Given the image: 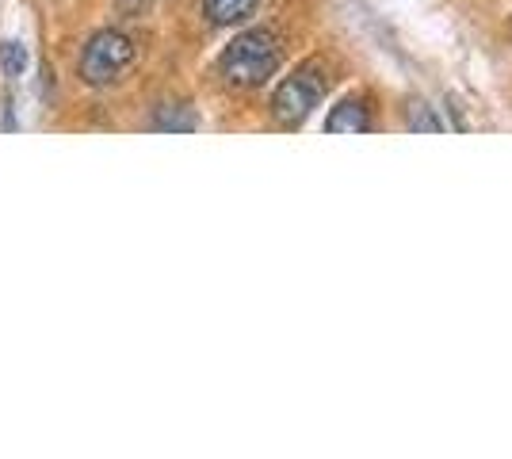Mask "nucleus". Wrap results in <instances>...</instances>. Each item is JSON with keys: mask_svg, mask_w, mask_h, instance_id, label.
I'll return each instance as SVG.
<instances>
[{"mask_svg": "<svg viewBox=\"0 0 512 459\" xmlns=\"http://www.w3.org/2000/svg\"><path fill=\"white\" fill-rule=\"evenodd\" d=\"M279 62H283L279 35L268 27H253V31H241L234 43L222 50L218 73L230 88H260L268 77H276Z\"/></svg>", "mask_w": 512, "mask_h": 459, "instance_id": "f257e3e1", "label": "nucleus"}, {"mask_svg": "<svg viewBox=\"0 0 512 459\" xmlns=\"http://www.w3.org/2000/svg\"><path fill=\"white\" fill-rule=\"evenodd\" d=\"M138 58V46L127 31H115L104 27L96 31L85 46H81V58H77V77L92 88H107L115 81H123Z\"/></svg>", "mask_w": 512, "mask_h": 459, "instance_id": "f03ea898", "label": "nucleus"}, {"mask_svg": "<svg viewBox=\"0 0 512 459\" xmlns=\"http://www.w3.org/2000/svg\"><path fill=\"white\" fill-rule=\"evenodd\" d=\"M325 66L318 62H302L291 77H283V85L276 88V96H272V119H276L279 127H287V131H295L302 127L306 119H310V111L321 104V96H325Z\"/></svg>", "mask_w": 512, "mask_h": 459, "instance_id": "7ed1b4c3", "label": "nucleus"}, {"mask_svg": "<svg viewBox=\"0 0 512 459\" xmlns=\"http://www.w3.org/2000/svg\"><path fill=\"white\" fill-rule=\"evenodd\" d=\"M325 131H329V134H363V131H371V108H367V100H363V96H344L341 104L329 111Z\"/></svg>", "mask_w": 512, "mask_h": 459, "instance_id": "20e7f679", "label": "nucleus"}, {"mask_svg": "<svg viewBox=\"0 0 512 459\" xmlns=\"http://www.w3.org/2000/svg\"><path fill=\"white\" fill-rule=\"evenodd\" d=\"M260 0H203V12L214 27H234V23L249 20Z\"/></svg>", "mask_w": 512, "mask_h": 459, "instance_id": "39448f33", "label": "nucleus"}, {"mask_svg": "<svg viewBox=\"0 0 512 459\" xmlns=\"http://www.w3.org/2000/svg\"><path fill=\"white\" fill-rule=\"evenodd\" d=\"M153 131H195L199 127V115L188 104H161L150 119Z\"/></svg>", "mask_w": 512, "mask_h": 459, "instance_id": "423d86ee", "label": "nucleus"}, {"mask_svg": "<svg viewBox=\"0 0 512 459\" xmlns=\"http://www.w3.org/2000/svg\"><path fill=\"white\" fill-rule=\"evenodd\" d=\"M406 123H409V131H428V134L444 131V119L428 108V104H421V100H413V104H409Z\"/></svg>", "mask_w": 512, "mask_h": 459, "instance_id": "0eeeda50", "label": "nucleus"}, {"mask_svg": "<svg viewBox=\"0 0 512 459\" xmlns=\"http://www.w3.org/2000/svg\"><path fill=\"white\" fill-rule=\"evenodd\" d=\"M0 69H4V77H23L27 50L20 43H0Z\"/></svg>", "mask_w": 512, "mask_h": 459, "instance_id": "6e6552de", "label": "nucleus"}]
</instances>
